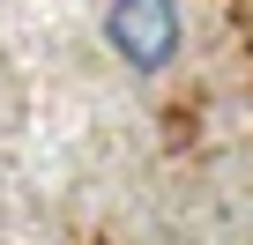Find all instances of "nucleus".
<instances>
[{
	"label": "nucleus",
	"instance_id": "1",
	"mask_svg": "<svg viewBox=\"0 0 253 245\" xmlns=\"http://www.w3.org/2000/svg\"><path fill=\"white\" fill-rule=\"evenodd\" d=\"M104 37H112V52L134 74H164L179 60V45H186L179 0H112V8H104Z\"/></svg>",
	"mask_w": 253,
	"mask_h": 245
}]
</instances>
